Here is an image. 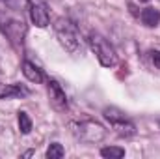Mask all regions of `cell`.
Listing matches in <instances>:
<instances>
[{
  "mask_svg": "<svg viewBox=\"0 0 160 159\" xmlns=\"http://www.w3.org/2000/svg\"><path fill=\"white\" fill-rule=\"evenodd\" d=\"M0 30L11 45H21L26 36V21L22 11L8 6L0 0Z\"/></svg>",
  "mask_w": 160,
  "mask_h": 159,
  "instance_id": "6da1fadb",
  "label": "cell"
},
{
  "mask_svg": "<svg viewBox=\"0 0 160 159\" xmlns=\"http://www.w3.org/2000/svg\"><path fill=\"white\" fill-rule=\"evenodd\" d=\"M54 32L58 36V41L62 43V47L69 52H78L80 47H82V41H80V32L77 28V25L65 17H60L56 19L54 23Z\"/></svg>",
  "mask_w": 160,
  "mask_h": 159,
  "instance_id": "7a4b0ae2",
  "label": "cell"
},
{
  "mask_svg": "<svg viewBox=\"0 0 160 159\" xmlns=\"http://www.w3.org/2000/svg\"><path fill=\"white\" fill-rule=\"evenodd\" d=\"M69 129L71 133L82 140V142H88V144H97L101 142L104 137H106V129L95 122V120H82V122H71L69 123Z\"/></svg>",
  "mask_w": 160,
  "mask_h": 159,
  "instance_id": "3957f363",
  "label": "cell"
},
{
  "mask_svg": "<svg viewBox=\"0 0 160 159\" xmlns=\"http://www.w3.org/2000/svg\"><path fill=\"white\" fill-rule=\"evenodd\" d=\"M89 47L95 52V56L99 58L101 66L104 68H114L118 64V52L116 49L110 45V41H106V38H102L101 34H89Z\"/></svg>",
  "mask_w": 160,
  "mask_h": 159,
  "instance_id": "277c9868",
  "label": "cell"
},
{
  "mask_svg": "<svg viewBox=\"0 0 160 159\" xmlns=\"http://www.w3.org/2000/svg\"><path fill=\"white\" fill-rule=\"evenodd\" d=\"M102 114H104V118L110 122L112 129H114L119 137H132V135L136 133V125L127 118L125 112H121L119 109H116V107H106V109L102 111Z\"/></svg>",
  "mask_w": 160,
  "mask_h": 159,
  "instance_id": "5b68a950",
  "label": "cell"
},
{
  "mask_svg": "<svg viewBox=\"0 0 160 159\" xmlns=\"http://www.w3.org/2000/svg\"><path fill=\"white\" fill-rule=\"evenodd\" d=\"M47 90H48V99L56 109L62 111V109L67 107V96H65V92H63V88H62V84L58 80L50 79L47 82Z\"/></svg>",
  "mask_w": 160,
  "mask_h": 159,
  "instance_id": "8992f818",
  "label": "cell"
},
{
  "mask_svg": "<svg viewBox=\"0 0 160 159\" xmlns=\"http://www.w3.org/2000/svg\"><path fill=\"white\" fill-rule=\"evenodd\" d=\"M30 19H32V23H34L36 26H39V28L48 26V23H50V15H48L47 6L41 4V2H34V4H30Z\"/></svg>",
  "mask_w": 160,
  "mask_h": 159,
  "instance_id": "52a82bcc",
  "label": "cell"
},
{
  "mask_svg": "<svg viewBox=\"0 0 160 159\" xmlns=\"http://www.w3.org/2000/svg\"><path fill=\"white\" fill-rule=\"evenodd\" d=\"M30 90L19 82L13 84H0V99H11V97H26Z\"/></svg>",
  "mask_w": 160,
  "mask_h": 159,
  "instance_id": "ba28073f",
  "label": "cell"
},
{
  "mask_svg": "<svg viewBox=\"0 0 160 159\" xmlns=\"http://www.w3.org/2000/svg\"><path fill=\"white\" fill-rule=\"evenodd\" d=\"M22 73H24V77L30 80V82H36V84H38V82L43 80V71H41L36 64H32V62H28V60L22 62Z\"/></svg>",
  "mask_w": 160,
  "mask_h": 159,
  "instance_id": "9c48e42d",
  "label": "cell"
},
{
  "mask_svg": "<svg viewBox=\"0 0 160 159\" xmlns=\"http://www.w3.org/2000/svg\"><path fill=\"white\" fill-rule=\"evenodd\" d=\"M140 19H142V23H143L145 26L153 28V26H157L160 23V11L155 9V8H145V9L140 13Z\"/></svg>",
  "mask_w": 160,
  "mask_h": 159,
  "instance_id": "30bf717a",
  "label": "cell"
},
{
  "mask_svg": "<svg viewBox=\"0 0 160 159\" xmlns=\"http://www.w3.org/2000/svg\"><path fill=\"white\" fill-rule=\"evenodd\" d=\"M101 156L106 159H121L125 156V150L119 148V146H106L101 150Z\"/></svg>",
  "mask_w": 160,
  "mask_h": 159,
  "instance_id": "8fae6325",
  "label": "cell"
},
{
  "mask_svg": "<svg viewBox=\"0 0 160 159\" xmlns=\"http://www.w3.org/2000/svg\"><path fill=\"white\" fill-rule=\"evenodd\" d=\"M19 129L24 135H28L32 131V120H30V116L26 112H19Z\"/></svg>",
  "mask_w": 160,
  "mask_h": 159,
  "instance_id": "7c38bea8",
  "label": "cell"
},
{
  "mask_svg": "<svg viewBox=\"0 0 160 159\" xmlns=\"http://www.w3.org/2000/svg\"><path fill=\"white\" fill-rule=\"evenodd\" d=\"M63 154H65V150H63V146L58 144V142H52V144L48 146V150H47V157L48 159H60V157H63Z\"/></svg>",
  "mask_w": 160,
  "mask_h": 159,
  "instance_id": "4fadbf2b",
  "label": "cell"
},
{
  "mask_svg": "<svg viewBox=\"0 0 160 159\" xmlns=\"http://www.w3.org/2000/svg\"><path fill=\"white\" fill-rule=\"evenodd\" d=\"M2 2H6L8 6H11V8H15L19 11L26 9V6H28V0H2Z\"/></svg>",
  "mask_w": 160,
  "mask_h": 159,
  "instance_id": "5bb4252c",
  "label": "cell"
},
{
  "mask_svg": "<svg viewBox=\"0 0 160 159\" xmlns=\"http://www.w3.org/2000/svg\"><path fill=\"white\" fill-rule=\"evenodd\" d=\"M151 60H153V64L160 69V51H153L151 52Z\"/></svg>",
  "mask_w": 160,
  "mask_h": 159,
  "instance_id": "9a60e30c",
  "label": "cell"
},
{
  "mask_svg": "<svg viewBox=\"0 0 160 159\" xmlns=\"http://www.w3.org/2000/svg\"><path fill=\"white\" fill-rule=\"evenodd\" d=\"M140 2H149V0H140Z\"/></svg>",
  "mask_w": 160,
  "mask_h": 159,
  "instance_id": "2e32d148",
  "label": "cell"
}]
</instances>
